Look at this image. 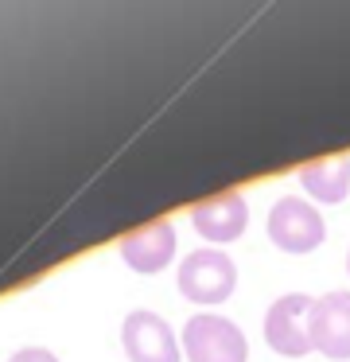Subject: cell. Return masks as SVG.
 <instances>
[{
    "mask_svg": "<svg viewBox=\"0 0 350 362\" xmlns=\"http://www.w3.org/2000/svg\"><path fill=\"white\" fill-rule=\"evenodd\" d=\"M269 242L280 253H315L327 242V218L319 214V206L303 195H280L269 211Z\"/></svg>",
    "mask_w": 350,
    "mask_h": 362,
    "instance_id": "cell-1",
    "label": "cell"
},
{
    "mask_svg": "<svg viewBox=\"0 0 350 362\" xmlns=\"http://www.w3.org/2000/svg\"><path fill=\"white\" fill-rule=\"evenodd\" d=\"M179 292L183 300L202 308L226 304L238 288V265L226 250H191L179 261Z\"/></svg>",
    "mask_w": 350,
    "mask_h": 362,
    "instance_id": "cell-2",
    "label": "cell"
},
{
    "mask_svg": "<svg viewBox=\"0 0 350 362\" xmlns=\"http://www.w3.org/2000/svg\"><path fill=\"white\" fill-rule=\"evenodd\" d=\"M179 343H183L187 362H249L245 331L214 312H194L183 323Z\"/></svg>",
    "mask_w": 350,
    "mask_h": 362,
    "instance_id": "cell-3",
    "label": "cell"
},
{
    "mask_svg": "<svg viewBox=\"0 0 350 362\" xmlns=\"http://www.w3.org/2000/svg\"><path fill=\"white\" fill-rule=\"evenodd\" d=\"M311 304L315 300L308 292H288V296H276L264 312V343L272 346L276 354L284 358H303L311 354V331H308V320H311Z\"/></svg>",
    "mask_w": 350,
    "mask_h": 362,
    "instance_id": "cell-4",
    "label": "cell"
},
{
    "mask_svg": "<svg viewBox=\"0 0 350 362\" xmlns=\"http://www.w3.org/2000/svg\"><path fill=\"white\" fill-rule=\"evenodd\" d=\"M121 346L129 362H179L183 358V343L171 331V323L160 312L148 308H132L121 323Z\"/></svg>",
    "mask_w": 350,
    "mask_h": 362,
    "instance_id": "cell-5",
    "label": "cell"
},
{
    "mask_svg": "<svg viewBox=\"0 0 350 362\" xmlns=\"http://www.w3.org/2000/svg\"><path fill=\"white\" fill-rule=\"evenodd\" d=\"M175 250H179V234L175 226H171L168 218L160 222H148V226L132 230V234H124L121 242H117V253H121V261L132 269V273H163V269L175 261Z\"/></svg>",
    "mask_w": 350,
    "mask_h": 362,
    "instance_id": "cell-6",
    "label": "cell"
},
{
    "mask_svg": "<svg viewBox=\"0 0 350 362\" xmlns=\"http://www.w3.org/2000/svg\"><path fill=\"white\" fill-rule=\"evenodd\" d=\"M311 346H315L323 358L346 362L350 358V292H327L311 304Z\"/></svg>",
    "mask_w": 350,
    "mask_h": 362,
    "instance_id": "cell-7",
    "label": "cell"
},
{
    "mask_svg": "<svg viewBox=\"0 0 350 362\" xmlns=\"http://www.w3.org/2000/svg\"><path fill=\"white\" fill-rule=\"evenodd\" d=\"M191 226L202 242L210 245H230L245 234L249 226V203L241 191H226V195H214L206 203L191 206Z\"/></svg>",
    "mask_w": 350,
    "mask_h": 362,
    "instance_id": "cell-8",
    "label": "cell"
},
{
    "mask_svg": "<svg viewBox=\"0 0 350 362\" xmlns=\"http://www.w3.org/2000/svg\"><path fill=\"white\" fill-rule=\"evenodd\" d=\"M300 187L315 206H334L350 195V156H331L300 168Z\"/></svg>",
    "mask_w": 350,
    "mask_h": 362,
    "instance_id": "cell-9",
    "label": "cell"
},
{
    "mask_svg": "<svg viewBox=\"0 0 350 362\" xmlns=\"http://www.w3.org/2000/svg\"><path fill=\"white\" fill-rule=\"evenodd\" d=\"M8 362H59V354L47 346H20L16 354H8Z\"/></svg>",
    "mask_w": 350,
    "mask_h": 362,
    "instance_id": "cell-10",
    "label": "cell"
},
{
    "mask_svg": "<svg viewBox=\"0 0 350 362\" xmlns=\"http://www.w3.org/2000/svg\"><path fill=\"white\" fill-rule=\"evenodd\" d=\"M346 273H350V253H346Z\"/></svg>",
    "mask_w": 350,
    "mask_h": 362,
    "instance_id": "cell-11",
    "label": "cell"
}]
</instances>
